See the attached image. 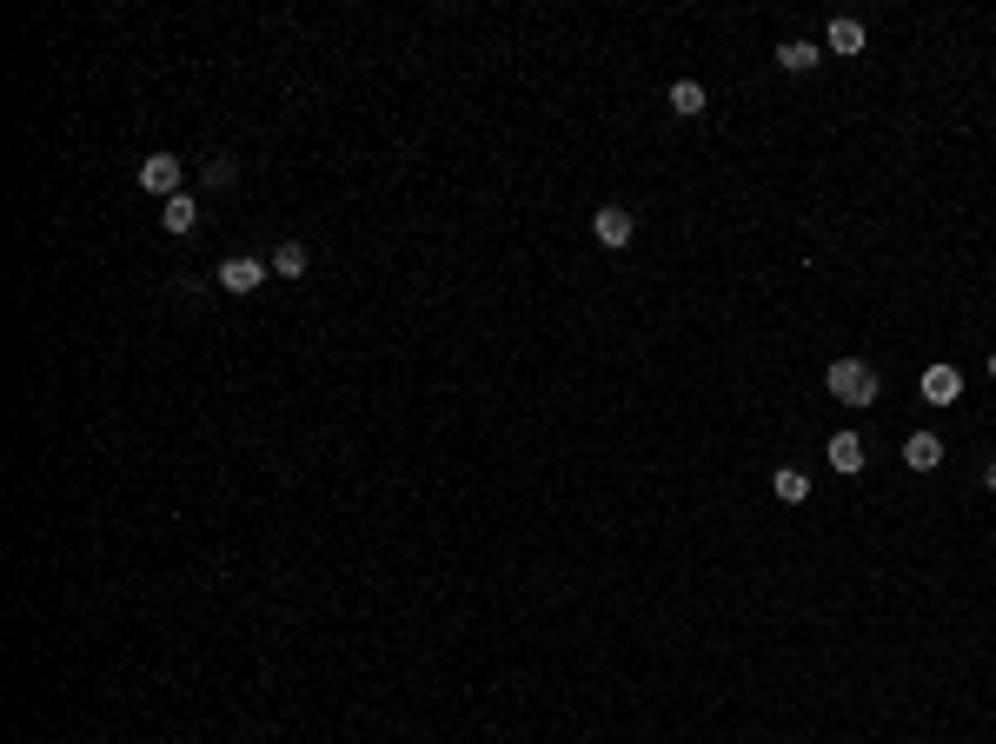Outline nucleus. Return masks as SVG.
Masks as SVG:
<instances>
[{
    "mask_svg": "<svg viewBox=\"0 0 996 744\" xmlns=\"http://www.w3.org/2000/svg\"><path fill=\"white\" fill-rule=\"evenodd\" d=\"M824 386L844 399V406H870L877 399V372L864 366V359H837V366L824 372Z\"/></svg>",
    "mask_w": 996,
    "mask_h": 744,
    "instance_id": "f257e3e1",
    "label": "nucleus"
},
{
    "mask_svg": "<svg viewBox=\"0 0 996 744\" xmlns=\"http://www.w3.org/2000/svg\"><path fill=\"white\" fill-rule=\"evenodd\" d=\"M186 167L180 160H173V153H147V160H140V186H147L153 200H173V193H186Z\"/></svg>",
    "mask_w": 996,
    "mask_h": 744,
    "instance_id": "f03ea898",
    "label": "nucleus"
},
{
    "mask_svg": "<svg viewBox=\"0 0 996 744\" xmlns=\"http://www.w3.org/2000/svg\"><path fill=\"white\" fill-rule=\"evenodd\" d=\"M273 273V260H253V253H233V260H220V286L226 293H259V279Z\"/></svg>",
    "mask_w": 996,
    "mask_h": 744,
    "instance_id": "7ed1b4c3",
    "label": "nucleus"
},
{
    "mask_svg": "<svg viewBox=\"0 0 996 744\" xmlns=\"http://www.w3.org/2000/svg\"><path fill=\"white\" fill-rule=\"evenodd\" d=\"M591 233H598V246H611V253H625L631 233H638V220H631L625 206H598V220H591Z\"/></svg>",
    "mask_w": 996,
    "mask_h": 744,
    "instance_id": "20e7f679",
    "label": "nucleus"
},
{
    "mask_svg": "<svg viewBox=\"0 0 996 744\" xmlns=\"http://www.w3.org/2000/svg\"><path fill=\"white\" fill-rule=\"evenodd\" d=\"M923 399H930V406H950V399H963V372H957V366H930V372H923Z\"/></svg>",
    "mask_w": 996,
    "mask_h": 744,
    "instance_id": "39448f33",
    "label": "nucleus"
},
{
    "mask_svg": "<svg viewBox=\"0 0 996 744\" xmlns=\"http://www.w3.org/2000/svg\"><path fill=\"white\" fill-rule=\"evenodd\" d=\"M817 60H824L817 40H784V47H777V67H784V74H811Z\"/></svg>",
    "mask_w": 996,
    "mask_h": 744,
    "instance_id": "423d86ee",
    "label": "nucleus"
},
{
    "mask_svg": "<svg viewBox=\"0 0 996 744\" xmlns=\"http://www.w3.org/2000/svg\"><path fill=\"white\" fill-rule=\"evenodd\" d=\"M904 465H910V472H937V465H943V439H937V432H917V439L904 446Z\"/></svg>",
    "mask_w": 996,
    "mask_h": 744,
    "instance_id": "0eeeda50",
    "label": "nucleus"
},
{
    "mask_svg": "<svg viewBox=\"0 0 996 744\" xmlns=\"http://www.w3.org/2000/svg\"><path fill=\"white\" fill-rule=\"evenodd\" d=\"M193 220H200V200H193V193H173V200L160 206V226H166V233H193Z\"/></svg>",
    "mask_w": 996,
    "mask_h": 744,
    "instance_id": "6e6552de",
    "label": "nucleus"
},
{
    "mask_svg": "<svg viewBox=\"0 0 996 744\" xmlns=\"http://www.w3.org/2000/svg\"><path fill=\"white\" fill-rule=\"evenodd\" d=\"M824 47H830V54H864V20H830Z\"/></svg>",
    "mask_w": 996,
    "mask_h": 744,
    "instance_id": "1a4fd4ad",
    "label": "nucleus"
},
{
    "mask_svg": "<svg viewBox=\"0 0 996 744\" xmlns=\"http://www.w3.org/2000/svg\"><path fill=\"white\" fill-rule=\"evenodd\" d=\"M830 465H837V472H864V439H857V432H837V439H830Z\"/></svg>",
    "mask_w": 996,
    "mask_h": 744,
    "instance_id": "9d476101",
    "label": "nucleus"
},
{
    "mask_svg": "<svg viewBox=\"0 0 996 744\" xmlns=\"http://www.w3.org/2000/svg\"><path fill=\"white\" fill-rule=\"evenodd\" d=\"M771 492H777V499H784V505H804V499H811V479H804L797 465H784V472H777V479H771Z\"/></svg>",
    "mask_w": 996,
    "mask_h": 744,
    "instance_id": "9b49d317",
    "label": "nucleus"
},
{
    "mask_svg": "<svg viewBox=\"0 0 996 744\" xmlns=\"http://www.w3.org/2000/svg\"><path fill=\"white\" fill-rule=\"evenodd\" d=\"M306 266H313V260H306V246H299V240H286V246L273 253V273H279V279H306Z\"/></svg>",
    "mask_w": 996,
    "mask_h": 744,
    "instance_id": "f8f14e48",
    "label": "nucleus"
},
{
    "mask_svg": "<svg viewBox=\"0 0 996 744\" xmlns=\"http://www.w3.org/2000/svg\"><path fill=\"white\" fill-rule=\"evenodd\" d=\"M671 107H678L684 120H691V113H704V87H698V80H678V87H671Z\"/></svg>",
    "mask_w": 996,
    "mask_h": 744,
    "instance_id": "ddd939ff",
    "label": "nucleus"
},
{
    "mask_svg": "<svg viewBox=\"0 0 996 744\" xmlns=\"http://www.w3.org/2000/svg\"><path fill=\"white\" fill-rule=\"evenodd\" d=\"M233 180H240V167H233V160H226V153H220V160L206 167V186H233Z\"/></svg>",
    "mask_w": 996,
    "mask_h": 744,
    "instance_id": "4468645a",
    "label": "nucleus"
},
{
    "mask_svg": "<svg viewBox=\"0 0 996 744\" xmlns=\"http://www.w3.org/2000/svg\"><path fill=\"white\" fill-rule=\"evenodd\" d=\"M983 485H990V492H996V465H990V472H983Z\"/></svg>",
    "mask_w": 996,
    "mask_h": 744,
    "instance_id": "2eb2a0df",
    "label": "nucleus"
},
{
    "mask_svg": "<svg viewBox=\"0 0 996 744\" xmlns=\"http://www.w3.org/2000/svg\"><path fill=\"white\" fill-rule=\"evenodd\" d=\"M990 372H996V353H990Z\"/></svg>",
    "mask_w": 996,
    "mask_h": 744,
    "instance_id": "dca6fc26",
    "label": "nucleus"
}]
</instances>
